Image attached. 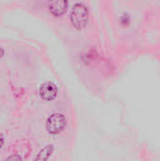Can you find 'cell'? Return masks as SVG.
I'll return each mask as SVG.
<instances>
[{
	"label": "cell",
	"mask_w": 160,
	"mask_h": 161,
	"mask_svg": "<svg viewBox=\"0 0 160 161\" xmlns=\"http://www.w3.org/2000/svg\"><path fill=\"white\" fill-rule=\"evenodd\" d=\"M89 20L88 8L83 3H77L74 6L71 12V22L76 29L84 28Z\"/></svg>",
	"instance_id": "cell-1"
},
{
	"label": "cell",
	"mask_w": 160,
	"mask_h": 161,
	"mask_svg": "<svg viewBox=\"0 0 160 161\" xmlns=\"http://www.w3.org/2000/svg\"><path fill=\"white\" fill-rule=\"evenodd\" d=\"M66 125V120L63 115L56 113L51 115L46 123V128L50 134L57 135L59 134Z\"/></svg>",
	"instance_id": "cell-2"
},
{
	"label": "cell",
	"mask_w": 160,
	"mask_h": 161,
	"mask_svg": "<svg viewBox=\"0 0 160 161\" xmlns=\"http://www.w3.org/2000/svg\"><path fill=\"white\" fill-rule=\"evenodd\" d=\"M57 87L52 82H45L40 88V95L45 101H52L57 96Z\"/></svg>",
	"instance_id": "cell-3"
},
{
	"label": "cell",
	"mask_w": 160,
	"mask_h": 161,
	"mask_svg": "<svg viewBox=\"0 0 160 161\" xmlns=\"http://www.w3.org/2000/svg\"><path fill=\"white\" fill-rule=\"evenodd\" d=\"M68 1L67 0H50L49 1V10L56 16H61L67 8Z\"/></svg>",
	"instance_id": "cell-4"
},
{
	"label": "cell",
	"mask_w": 160,
	"mask_h": 161,
	"mask_svg": "<svg viewBox=\"0 0 160 161\" xmlns=\"http://www.w3.org/2000/svg\"><path fill=\"white\" fill-rule=\"evenodd\" d=\"M52 152H53V146L52 145H47L44 149H42L41 151V153L37 157V159L38 160H45L51 156Z\"/></svg>",
	"instance_id": "cell-5"
},
{
	"label": "cell",
	"mask_w": 160,
	"mask_h": 161,
	"mask_svg": "<svg viewBox=\"0 0 160 161\" xmlns=\"http://www.w3.org/2000/svg\"><path fill=\"white\" fill-rule=\"evenodd\" d=\"M3 143H4V139H3V136L0 134V148L3 146Z\"/></svg>",
	"instance_id": "cell-6"
},
{
	"label": "cell",
	"mask_w": 160,
	"mask_h": 161,
	"mask_svg": "<svg viewBox=\"0 0 160 161\" xmlns=\"http://www.w3.org/2000/svg\"><path fill=\"white\" fill-rule=\"evenodd\" d=\"M3 53H4V51H3V49H2V48L0 47V58H1L2 56H3Z\"/></svg>",
	"instance_id": "cell-7"
}]
</instances>
